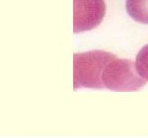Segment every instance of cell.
I'll return each instance as SVG.
<instances>
[{"label":"cell","mask_w":148,"mask_h":138,"mask_svg":"<svg viewBox=\"0 0 148 138\" xmlns=\"http://www.w3.org/2000/svg\"><path fill=\"white\" fill-rule=\"evenodd\" d=\"M104 89L113 91H137L146 84L131 60H111L105 67L102 76Z\"/></svg>","instance_id":"obj_2"},{"label":"cell","mask_w":148,"mask_h":138,"mask_svg":"<svg viewBox=\"0 0 148 138\" xmlns=\"http://www.w3.org/2000/svg\"><path fill=\"white\" fill-rule=\"evenodd\" d=\"M105 14L104 0H74V33L95 29L103 20Z\"/></svg>","instance_id":"obj_3"},{"label":"cell","mask_w":148,"mask_h":138,"mask_svg":"<svg viewBox=\"0 0 148 138\" xmlns=\"http://www.w3.org/2000/svg\"><path fill=\"white\" fill-rule=\"evenodd\" d=\"M116 56L105 51L97 50L73 55L74 89H104L102 76L106 66Z\"/></svg>","instance_id":"obj_1"},{"label":"cell","mask_w":148,"mask_h":138,"mask_svg":"<svg viewBox=\"0 0 148 138\" xmlns=\"http://www.w3.org/2000/svg\"><path fill=\"white\" fill-rule=\"evenodd\" d=\"M135 66L139 75L148 81V44L138 53Z\"/></svg>","instance_id":"obj_5"},{"label":"cell","mask_w":148,"mask_h":138,"mask_svg":"<svg viewBox=\"0 0 148 138\" xmlns=\"http://www.w3.org/2000/svg\"><path fill=\"white\" fill-rule=\"evenodd\" d=\"M126 9L132 20L148 24V0H126Z\"/></svg>","instance_id":"obj_4"}]
</instances>
